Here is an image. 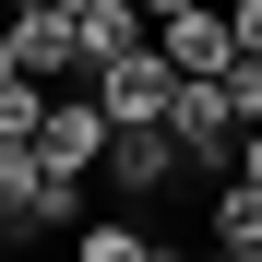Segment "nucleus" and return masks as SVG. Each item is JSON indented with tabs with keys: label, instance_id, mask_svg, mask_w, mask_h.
Instances as JSON below:
<instances>
[{
	"label": "nucleus",
	"instance_id": "nucleus-1",
	"mask_svg": "<svg viewBox=\"0 0 262 262\" xmlns=\"http://www.w3.org/2000/svg\"><path fill=\"white\" fill-rule=\"evenodd\" d=\"M83 96H96V119L107 131H167V96H179V72L155 60V36L131 60H107V72H83Z\"/></svg>",
	"mask_w": 262,
	"mask_h": 262
},
{
	"label": "nucleus",
	"instance_id": "nucleus-2",
	"mask_svg": "<svg viewBox=\"0 0 262 262\" xmlns=\"http://www.w3.org/2000/svg\"><path fill=\"white\" fill-rule=\"evenodd\" d=\"M155 60L179 83H227L238 72V36H227V12H203V0H167L155 12Z\"/></svg>",
	"mask_w": 262,
	"mask_h": 262
},
{
	"label": "nucleus",
	"instance_id": "nucleus-3",
	"mask_svg": "<svg viewBox=\"0 0 262 262\" xmlns=\"http://www.w3.org/2000/svg\"><path fill=\"white\" fill-rule=\"evenodd\" d=\"M36 167H48V179H96V167H107V119H96V96H48Z\"/></svg>",
	"mask_w": 262,
	"mask_h": 262
},
{
	"label": "nucleus",
	"instance_id": "nucleus-4",
	"mask_svg": "<svg viewBox=\"0 0 262 262\" xmlns=\"http://www.w3.org/2000/svg\"><path fill=\"white\" fill-rule=\"evenodd\" d=\"M143 36H155V12H143V0H72V48H83V72L131 60Z\"/></svg>",
	"mask_w": 262,
	"mask_h": 262
},
{
	"label": "nucleus",
	"instance_id": "nucleus-5",
	"mask_svg": "<svg viewBox=\"0 0 262 262\" xmlns=\"http://www.w3.org/2000/svg\"><path fill=\"white\" fill-rule=\"evenodd\" d=\"M96 179L119 203H155L167 179H179V143H167V131H107V167H96Z\"/></svg>",
	"mask_w": 262,
	"mask_h": 262
},
{
	"label": "nucleus",
	"instance_id": "nucleus-6",
	"mask_svg": "<svg viewBox=\"0 0 262 262\" xmlns=\"http://www.w3.org/2000/svg\"><path fill=\"white\" fill-rule=\"evenodd\" d=\"M203 250H214V262H250V250H262V191H238V179L203 191Z\"/></svg>",
	"mask_w": 262,
	"mask_h": 262
},
{
	"label": "nucleus",
	"instance_id": "nucleus-7",
	"mask_svg": "<svg viewBox=\"0 0 262 262\" xmlns=\"http://www.w3.org/2000/svg\"><path fill=\"white\" fill-rule=\"evenodd\" d=\"M36 191H48V167H36L24 143H0V238H12L24 214H36Z\"/></svg>",
	"mask_w": 262,
	"mask_h": 262
},
{
	"label": "nucleus",
	"instance_id": "nucleus-8",
	"mask_svg": "<svg viewBox=\"0 0 262 262\" xmlns=\"http://www.w3.org/2000/svg\"><path fill=\"white\" fill-rule=\"evenodd\" d=\"M36 131H48V96L12 72V83H0V143H24V155H36Z\"/></svg>",
	"mask_w": 262,
	"mask_h": 262
},
{
	"label": "nucleus",
	"instance_id": "nucleus-9",
	"mask_svg": "<svg viewBox=\"0 0 262 262\" xmlns=\"http://www.w3.org/2000/svg\"><path fill=\"white\" fill-rule=\"evenodd\" d=\"M72 262H167V250H155L143 227H83V238H72Z\"/></svg>",
	"mask_w": 262,
	"mask_h": 262
},
{
	"label": "nucleus",
	"instance_id": "nucleus-10",
	"mask_svg": "<svg viewBox=\"0 0 262 262\" xmlns=\"http://www.w3.org/2000/svg\"><path fill=\"white\" fill-rule=\"evenodd\" d=\"M227 36H238V60H262V0H238V12H227Z\"/></svg>",
	"mask_w": 262,
	"mask_h": 262
},
{
	"label": "nucleus",
	"instance_id": "nucleus-11",
	"mask_svg": "<svg viewBox=\"0 0 262 262\" xmlns=\"http://www.w3.org/2000/svg\"><path fill=\"white\" fill-rule=\"evenodd\" d=\"M238 191H262V131H238Z\"/></svg>",
	"mask_w": 262,
	"mask_h": 262
},
{
	"label": "nucleus",
	"instance_id": "nucleus-12",
	"mask_svg": "<svg viewBox=\"0 0 262 262\" xmlns=\"http://www.w3.org/2000/svg\"><path fill=\"white\" fill-rule=\"evenodd\" d=\"M167 262H214V250H167Z\"/></svg>",
	"mask_w": 262,
	"mask_h": 262
},
{
	"label": "nucleus",
	"instance_id": "nucleus-13",
	"mask_svg": "<svg viewBox=\"0 0 262 262\" xmlns=\"http://www.w3.org/2000/svg\"><path fill=\"white\" fill-rule=\"evenodd\" d=\"M0 262H12V238H0Z\"/></svg>",
	"mask_w": 262,
	"mask_h": 262
}]
</instances>
